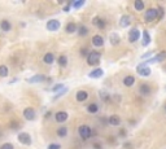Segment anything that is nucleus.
I'll list each match as a JSON object with an SVG mask.
<instances>
[{
    "instance_id": "obj_30",
    "label": "nucleus",
    "mask_w": 166,
    "mask_h": 149,
    "mask_svg": "<svg viewBox=\"0 0 166 149\" xmlns=\"http://www.w3.org/2000/svg\"><path fill=\"white\" fill-rule=\"evenodd\" d=\"M78 35H79V37H86V35H88V27H87V26H79V27H78Z\"/></svg>"
},
{
    "instance_id": "obj_3",
    "label": "nucleus",
    "mask_w": 166,
    "mask_h": 149,
    "mask_svg": "<svg viewBox=\"0 0 166 149\" xmlns=\"http://www.w3.org/2000/svg\"><path fill=\"white\" fill-rule=\"evenodd\" d=\"M78 135H79L81 139H83V140H88L92 136V130L87 125H82V126L78 127Z\"/></svg>"
},
{
    "instance_id": "obj_11",
    "label": "nucleus",
    "mask_w": 166,
    "mask_h": 149,
    "mask_svg": "<svg viewBox=\"0 0 166 149\" xmlns=\"http://www.w3.org/2000/svg\"><path fill=\"white\" fill-rule=\"evenodd\" d=\"M48 78L46 77V75H43V74H37V75H33L31 78H29L28 79V83H31V84H34V83H42V82H44V81H47Z\"/></svg>"
},
{
    "instance_id": "obj_28",
    "label": "nucleus",
    "mask_w": 166,
    "mask_h": 149,
    "mask_svg": "<svg viewBox=\"0 0 166 149\" xmlns=\"http://www.w3.org/2000/svg\"><path fill=\"white\" fill-rule=\"evenodd\" d=\"M57 64L61 66V67H66L68 65V57L65 55H61L58 58H57Z\"/></svg>"
},
{
    "instance_id": "obj_23",
    "label": "nucleus",
    "mask_w": 166,
    "mask_h": 149,
    "mask_svg": "<svg viewBox=\"0 0 166 149\" xmlns=\"http://www.w3.org/2000/svg\"><path fill=\"white\" fill-rule=\"evenodd\" d=\"M151 35H149V31L148 30H144L143 31V46L147 47V46H149L151 44Z\"/></svg>"
},
{
    "instance_id": "obj_46",
    "label": "nucleus",
    "mask_w": 166,
    "mask_h": 149,
    "mask_svg": "<svg viewBox=\"0 0 166 149\" xmlns=\"http://www.w3.org/2000/svg\"><path fill=\"white\" fill-rule=\"evenodd\" d=\"M165 90H166V86H165Z\"/></svg>"
},
{
    "instance_id": "obj_7",
    "label": "nucleus",
    "mask_w": 166,
    "mask_h": 149,
    "mask_svg": "<svg viewBox=\"0 0 166 149\" xmlns=\"http://www.w3.org/2000/svg\"><path fill=\"white\" fill-rule=\"evenodd\" d=\"M60 27H61V22L58 21V20H49L48 22H47V25H46V29L48 30V31H52V32H55V31H58L60 30Z\"/></svg>"
},
{
    "instance_id": "obj_5",
    "label": "nucleus",
    "mask_w": 166,
    "mask_h": 149,
    "mask_svg": "<svg viewBox=\"0 0 166 149\" xmlns=\"http://www.w3.org/2000/svg\"><path fill=\"white\" fill-rule=\"evenodd\" d=\"M166 60V51H162L160 53H157L156 56H153L152 58L145 60V64H156V62H162V61Z\"/></svg>"
},
{
    "instance_id": "obj_25",
    "label": "nucleus",
    "mask_w": 166,
    "mask_h": 149,
    "mask_svg": "<svg viewBox=\"0 0 166 149\" xmlns=\"http://www.w3.org/2000/svg\"><path fill=\"white\" fill-rule=\"evenodd\" d=\"M122 82H123V84L126 87H133L134 83H135V78L133 75H127V77L123 78V81H122Z\"/></svg>"
},
{
    "instance_id": "obj_10",
    "label": "nucleus",
    "mask_w": 166,
    "mask_h": 149,
    "mask_svg": "<svg viewBox=\"0 0 166 149\" xmlns=\"http://www.w3.org/2000/svg\"><path fill=\"white\" fill-rule=\"evenodd\" d=\"M139 38H140V31H139L136 27L131 29V30L128 31V42H130V43H135V42H138Z\"/></svg>"
},
{
    "instance_id": "obj_40",
    "label": "nucleus",
    "mask_w": 166,
    "mask_h": 149,
    "mask_svg": "<svg viewBox=\"0 0 166 149\" xmlns=\"http://www.w3.org/2000/svg\"><path fill=\"white\" fill-rule=\"evenodd\" d=\"M93 149H103L100 143H93Z\"/></svg>"
},
{
    "instance_id": "obj_45",
    "label": "nucleus",
    "mask_w": 166,
    "mask_h": 149,
    "mask_svg": "<svg viewBox=\"0 0 166 149\" xmlns=\"http://www.w3.org/2000/svg\"><path fill=\"white\" fill-rule=\"evenodd\" d=\"M163 110H165V113H166V104L163 105Z\"/></svg>"
},
{
    "instance_id": "obj_37",
    "label": "nucleus",
    "mask_w": 166,
    "mask_h": 149,
    "mask_svg": "<svg viewBox=\"0 0 166 149\" xmlns=\"http://www.w3.org/2000/svg\"><path fill=\"white\" fill-rule=\"evenodd\" d=\"M48 149H61V145L58 143H51L48 145Z\"/></svg>"
},
{
    "instance_id": "obj_38",
    "label": "nucleus",
    "mask_w": 166,
    "mask_h": 149,
    "mask_svg": "<svg viewBox=\"0 0 166 149\" xmlns=\"http://www.w3.org/2000/svg\"><path fill=\"white\" fill-rule=\"evenodd\" d=\"M72 3H73V2H69V3H68L65 7H64V12H65V13L70 12V9H72Z\"/></svg>"
},
{
    "instance_id": "obj_21",
    "label": "nucleus",
    "mask_w": 166,
    "mask_h": 149,
    "mask_svg": "<svg viewBox=\"0 0 166 149\" xmlns=\"http://www.w3.org/2000/svg\"><path fill=\"white\" fill-rule=\"evenodd\" d=\"M0 29H2V31H4V32L11 31L12 30V23L8 20H3L2 22H0Z\"/></svg>"
},
{
    "instance_id": "obj_15",
    "label": "nucleus",
    "mask_w": 166,
    "mask_h": 149,
    "mask_svg": "<svg viewBox=\"0 0 166 149\" xmlns=\"http://www.w3.org/2000/svg\"><path fill=\"white\" fill-rule=\"evenodd\" d=\"M130 25H131V17L128 14H123L121 17V20H119V26H121V27H123V29H126V27H128Z\"/></svg>"
},
{
    "instance_id": "obj_35",
    "label": "nucleus",
    "mask_w": 166,
    "mask_h": 149,
    "mask_svg": "<svg viewBox=\"0 0 166 149\" xmlns=\"http://www.w3.org/2000/svg\"><path fill=\"white\" fill-rule=\"evenodd\" d=\"M100 99H101L103 101L108 102V101H109V93L105 92V91H101V92H100Z\"/></svg>"
},
{
    "instance_id": "obj_24",
    "label": "nucleus",
    "mask_w": 166,
    "mask_h": 149,
    "mask_svg": "<svg viewBox=\"0 0 166 149\" xmlns=\"http://www.w3.org/2000/svg\"><path fill=\"white\" fill-rule=\"evenodd\" d=\"M87 112H88L90 114H96V113L99 112V105L96 104V102L88 104V107H87Z\"/></svg>"
},
{
    "instance_id": "obj_18",
    "label": "nucleus",
    "mask_w": 166,
    "mask_h": 149,
    "mask_svg": "<svg viewBox=\"0 0 166 149\" xmlns=\"http://www.w3.org/2000/svg\"><path fill=\"white\" fill-rule=\"evenodd\" d=\"M108 125L114 126V127H118V126L121 125V118H119L118 116H116V114L110 116V117L108 118Z\"/></svg>"
},
{
    "instance_id": "obj_6",
    "label": "nucleus",
    "mask_w": 166,
    "mask_h": 149,
    "mask_svg": "<svg viewBox=\"0 0 166 149\" xmlns=\"http://www.w3.org/2000/svg\"><path fill=\"white\" fill-rule=\"evenodd\" d=\"M22 114H23V118L26 121H34L37 118V112L34 108L31 107H28V108H25L23 112H22Z\"/></svg>"
},
{
    "instance_id": "obj_20",
    "label": "nucleus",
    "mask_w": 166,
    "mask_h": 149,
    "mask_svg": "<svg viewBox=\"0 0 166 149\" xmlns=\"http://www.w3.org/2000/svg\"><path fill=\"white\" fill-rule=\"evenodd\" d=\"M109 42H110V44L112 46H118L119 44V42H121V38H119V35L117 32H112L109 35Z\"/></svg>"
},
{
    "instance_id": "obj_4",
    "label": "nucleus",
    "mask_w": 166,
    "mask_h": 149,
    "mask_svg": "<svg viewBox=\"0 0 166 149\" xmlns=\"http://www.w3.org/2000/svg\"><path fill=\"white\" fill-rule=\"evenodd\" d=\"M136 73L140 77H149L151 73H152V70L149 69V66H148L145 62H142V64H139L136 66Z\"/></svg>"
},
{
    "instance_id": "obj_31",
    "label": "nucleus",
    "mask_w": 166,
    "mask_h": 149,
    "mask_svg": "<svg viewBox=\"0 0 166 149\" xmlns=\"http://www.w3.org/2000/svg\"><path fill=\"white\" fill-rule=\"evenodd\" d=\"M84 4H86L84 0H77V2L72 3V8H73V9H79V8H82Z\"/></svg>"
},
{
    "instance_id": "obj_12",
    "label": "nucleus",
    "mask_w": 166,
    "mask_h": 149,
    "mask_svg": "<svg viewBox=\"0 0 166 149\" xmlns=\"http://www.w3.org/2000/svg\"><path fill=\"white\" fill-rule=\"evenodd\" d=\"M139 93H140L142 96H149L152 93V88L151 86L148 83H143L140 84V87H139Z\"/></svg>"
},
{
    "instance_id": "obj_44",
    "label": "nucleus",
    "mask_w": 166,
    "mask_h": 149,
    "mask_svg": "<svg viewBox=\"0 0 166 149\" xmlns=\"http://www.w3.org/2000/svg\"><path fill=\"white\" fill-rule=\"evenodd\" d=\"M51 114H52V113H51V112H47V113H46V114H44V118H49V117H51Z\"/></svg>"
},
{
    "instance_id": "obj_36",
    "label": "nucleus",
    "mask_w": 166,
    "mask_h": 149,
    "mask_svg": "<svg viewBox=\"0 0 166 149\" xmlns=\"http://www.w3.org/2000/svg\"><path fill=\"white\" fill-rule=\"evenodd\" d=\"M0 149H14V145L12 143H4L0 145Z\"/></svg>"
},
{
    "instance_id": "obj_29",
    "label": "nucleus",
    "mask_w": 166,
    "mask_h": 149,
    "mask_svg": "<svg viewBox=\"0 0 166 149\" xmlns=\"http://www.w3.org/2000/svg\"><path fill=\"white\" fill-rule=\"evenodd\" d=\"M9 74V69L7 65H0V78H5Z\"/></svg>"
},
{
    "instance_id": "obj_13",
    "label": "nucleus",
    "mask_w": 166,
    "mask_h": 149,
    "mask_svg": "<svg viewBox=\"0 0 166 149\" xmlns=\"http://www.w3.org/2000/svg\"><path fill=\"white\" fill-rule=\"evenodd\" d=\"M75 99H77L78 102H83V101H86L87 99H88V92L84 91V90H79L75 93Z\"/></svg>"
},
{
    "instance_id": "obj_14",
    "label": "nucleus",
    "mask_w": 166,
    "mask_h": 149,
    "mask_svg": "<svg viewBox=\"0 0 166 149\" xmlns=\"http://www.w3.org/2000/svg\"><path fill=\"white\" fill-rule=\"evenodd\" d=\"M92 23L96 26L98 29H100V30H103V29H105V26H107V23H105V21H104L103 18H100V17H93L92 18Z\"/></svg>"
},
{
    "instance_id": "obj_8",
    "label": "nucleus",
    "mask_w": 166,
    "mask_h": 149,
    "mask_svg": "<svg viewBox=\"0 0 166 149\" xmlns=\"http://www.w3.org/2000/svg\"><path fill=\"white\" fill-rule=\"evenodd\" d=\"M17 139H18V142L22 145H31V143H33L31 136L28 132H20L18 135H17Z\"/></svg>"
},
{
    "instance_id": "obj_9",
    "label": "nucleus",
    "mask_w": 166,
    "mask_h": 149,
    "mask_svg": "<svg viewBox=\"0 0 166 149\" xmlns=\"http://www.w3.org/2000/svg\"><path fill=\"white\" fill-rule=\"evenodd\" d=\"M69 118V114H68V112L65 110H60L57 113H55V119L57 123H64V122H66Z\"/></svg>"
},
{
    "instance_id": "obj_33",
    "label": "nucleus",
    "mask_w": 166,
    "mask_h": 149,
    "mask_svg": "<svg viewBox=\"0 0 166 149\" xmlns=\"http://www.w3.org/2000/svg\"><path fill=\"white\" fill-rule=\"evenodd\" d=\"M64 87H65V86H64L63 83H58V84H55L53 87H52V88H51V91H52V92H56V93H57V92H60L61 90H63Z\"/></svg>"
},
{
    "instance_id": "obj_39",
    "label": "nucleus",
    "mask_w": 166,
    "mask_h": 149,
    "mask_svg": "<svg viewBox=\"0 0 166 149\" xmlns=\"http://www.w3.org/2000/svg\"><path fill=\"white\" fill-rule=\"evenodd\" d=\"M81 55H82V56H88L90 52H88V49H87V48H82V49H81Z\"/></svg>"
},
{
    "instance_id": "obj_17",
    "label": "nucleus",
    "mask_w": 166,
    "mask_h": 149,
    "mask_svg": "<svg viewBox=\"0 0 166 149\" xmlns=\"http://www.w3.org/2000/svg\"><path fill=\"white\" fill-rule=\"evenodd\" d=\"M43 62L46 65H52L55 62V55L52 52H47V53L43 56Z\"/></svg>"
},
{
    "instance_id": "obj_19",
    "label": "nucleus",
    "mask_w": 166,
    "mask_h": 149,
    "mask_svg": "<svg viewBox=\"0 0 166 149\" xmlns=\"http://www.w3.org/2000/svg\"><path fill=\"white\" fill-rule=\"evenodd\" d=\"M103 75H104V70H103V69H100V67L93 69L92 72L88 74V77H90V78H92V79H98V78H101Z\"/></svg>"
},
{
    "instance_id": "obj_34",
    "label": "nucleus",
    "mask_w": 166,
    "mask_h": 149,
    "mask_svg": "<svg viewBox=\"0 0 166 149\" xmlns=\"http://www.w3.org/2000/svg\"><path fill=\"white\" fill-rule=\"evenodd\" d=\"M68 90H69L68 87H64V88L61 90L60 92H57V95H55V96H53V100H57V99H58V97H61V96H63V95H65V93L68 92Z\"/></svg>"
},
{
    "instance_id": "obj_27",
    "label": "nucleus",
    "mask_w": 166,
    "mask_h": 149,
    "mask_svg": "<svg viewBox=\"0 0 166 149\" xmlns=\"http://www.w3.org/2000/svg\"><path fill=\"white\" fill-rule=\"evenodd\" d=\"M56 134H57L58 137H66L68 136V127H65V126L58 127L57 131H56Z\"/></svg>"
},
{
    "instance_id": "obj_26",
    "label": "nucleus",
    "mask_w": 166,
    "mask_h": 149,
    "mask_svg": "<svg viewBox=\"0 0 166 149\" xmlns=\"http://www.w3.org/2000/svg\"><path fill=\"white\" fill-rule=\"evenodd\" d=\"M134 8H135V11L142 12V11H144L145 4H144L143 0H135V2H134Z\"/></svg>"
},
{
    "instance_id": "obj_16",
    "label": "nucleus",
    "mask_w": 166,
    "mask_h": 149,
    "mask_svg": "<svg viewBox=\"0 0 166 149\" xmlns=\"http://www.w3.org/2000/svg\"><path fill=\"white\" fill-rule=\"evenodd\" d=\"M92 44L95 46V47H98V48H100V47H103L104 46V38L101 37V35H93L92 37Z\"/></svg>"
},
{
    "instance_id": "obj_1",
    "label": "nucleus",
    "mask_w": 166,
    "mask_h": 149,
    "mask_svg": "<svg viewBox=\"0 0 166 149\" xmlns=\"http://www.w3.org/2000/svg\"><path fill=\"white\" fill-rule=\"evenodd\" d=\"M158 18H160V11H158V8H149V9L145 11V16H144L145 22H152V21L158 20Z\"/></svg>"
},
{
    "instance_id": "obj_22",
    "label": "nucleus",
    "mask_w": 166,
    "mask_h": 149,
    "mask_svg": "<svg viewBox=\"0 0 166 149\" xmlns=\"http://www.w3.org/2000/svg\"><path fill=\"white\" fill-rule=\"evenodd\" d=\"M65 31L68 34H74L78 31V27H77V23L75 22H69L66 26H65Z\"/></svg>"
},
{
    "instance_id": "obj_32",
    "label": "nucleus",
    "mask_w": 166,
    "mask_h": 149,
    "mask_svg": "<svg viewBox=\"0 0 166 149\" xmlns=\"http://www.w3.org/2000/svg\"><path fill=\"white\" fill-rule=\"evenodd\" d=\"M9 127H11L12 130H20V128H21V123H20L18 121H11Z\"/></svg>"
},
{
    "instance_id": "obj_42",
    "label": "nucleus",
    "mask_w": 166,
    "mask_h": 149,
    "mask_svg": "<svg viewBox=\"0 0 166 149\" xmlns=\"http://www.w3.org/2000/svg\"><path fill=\"white\" fill-rule=\"evenodd\" d=\"M151 56H152V52H148V53H145V55L142 56V58H148V57H151Z\"/></svg>"
},
{
    "instance_id": "obj_41",
    "label": "nucleus",
    "mask_w": 166,
    "mask_h": 149,
    "mask_svg": "<svg viewBox=\"0 0 166 149\" xmlns=\"http://www.w3.org/2000/svg\"><path fill=\"white\" fill-rule=\"evenodd\" d=\"M131 145H133V144H131V143H125V144H123V147H125L126 149H134V148L131 147Z\"/></svg>"
},
{
    "instance_id": "obj_43",
    "label": "nucleus",
    "mask_w": 166,
    "mask_h": 149,
    "mask_svg": "<svg viewBox=\"0 0 166 149\" xmlns=\"http://www.w3.org/2000/svg\"><path fill=\"white\" fill-rule=\"evenodd\" d=\"M17 81H18V78H13V79H11V81H9V84H14Z\"/></svg>"
},
{
    "instance_id": "obj_2",
    "label": "nucleus",
    "mask_w": 166,
    "mask_h": 149,
    "mask_svg": "<svg viewBox=\"0 0 166 149\" xmlns=\"http://www.w3.org/2000/svg\"><path fill=\"white\" fill-rule=\"evenodd\" d=\"M100 60H101V53H100V52L99 51H91L90 55L87 56V64H88L90 66L99 65Z\"/></svg>"
}]
</instances>
